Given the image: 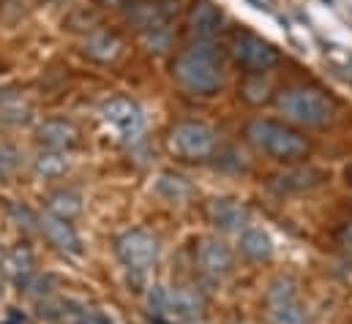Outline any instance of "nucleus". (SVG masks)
I'll return each instance as SVG.
<instances>
[{"label": "nucleus", "mask_w": 352, "mask_h": 324, "mask_svg": "<svg viewBox=\"0 0 352 324\" xmlns=\"http://www.w3.org/2000/svg\"><path fill=\"white\" fill-rule=\"evenodd\" d=\"M101 120L107 123V128L115 134V139L120 145H140L142 142V134H145V117H142V109L129 101V98H109L104 106H101Z\"/></svg>", "instance_id": "7"}, {"label": "nucleus", "mask_w": 352, "mask_h": 324, "mask_svg": "<svg viewBox=\"0 0 352 324\" xmlns=\"http://www.w3.org/2000/svg\"><path fill=\"white\" fill-rule=\"evenodd\" d=\"M273 84L265 77H243V82L238 84V98L249 106H265L273 101Z\"/></svg>", "instance_id": "20"}, {"label": "nucleus", "mask_w": 352, "mask_h": 324, "mask_svg": "<svg viewBox=\"0 0 352 324\" xmlns=\"http://www.w3.org/2000/svg\"><path fill=\"white\" fill-rule=\"evenodd\" d=\"M167 148L180 161L205 163L213 159L219 148V134L205 120H194V117L175 120L167 131Z\"/></svg>", "instance_id": "4"}, {"label": "nucleus", "mask_w": 352, "mask_h": 324, "mask_svg": "<svg viewBox=\"0 0 352 324\" xmlns=\"http://www.w3.org/2000/svg\"><path fill=\"white\" fill-rule=\"evenodd\" d=\"M22 322H25V319H19V314H11V319L6 324H22Z\"/></svg>", "instance_id": "33"}, {"label": "nucleus", "mask_w": 352, "mask_h": 324, "mask_svg": "<svg viewBox=\"0 0 352 324\" xmlns=\"http://www.w3.org/2000/svg\"><path fill=\"white\" fill-rule=\"evenodd\" d=\"M170 77L177 87L194 98H213L224 90L227 66L213 41L188 38L170 60Z\"/></svg>", "instance_id": "1"}, {"label": "nucleus", "mask_w": 352, "mask_h": 324, "mask_svg": "<svg viewBox=\"0 0 352 324\" xmlns=\"http://www.w3.org/2000/svg\"><path fill=\"white\" fill-rule=\"evenodd\" d=\"M159 251H162L159 238L148 229H140V227L126 229L115 238V256L131 273H145L148 267H153L159 259Z\"/></svg>", "instance_id": "8"}, {"label": "nucleus", "mask_w": 352, "mask_h": 324, "mask_svg": "<svg viewBox=\"0 0 352 324\" xmlns=\"http://www.w3.org/2000/svg\"><path fill=\"white\" fill-rule=\"evenodd\" d=\"M208 221H210V227L213 229H219V232H243L246 227H249V221H252V213H249V207L241 202V199H232V196H216V199H210L208 202Z\"/></svg>", "instance_id": "11"}, {"label": "nucleus", "mask_w": 352, "mask_h": 324, "mask_svg": "<svg viewBox=\"0 0 352 324\" xmlns=\"http://www.w3.org/2000/svg\"><path fill=\"white\" fill-rule=\"evenodd\" d=\"M93 5H98V8H107V5H123V0H90Z\"/></svg>", "instance_id": "31"}, {"label": "nucleus", "mask_w": 352, "mask_h": 324, "mask_svg": "<svg viewBox=\"0 0 352 324\" xmlns=\"http://www.w3.org/2000/svg\"><path fill=\"white\" fill-rule=\"evenodd\" d=\"M224 27V14L213 0H194L186 14V30L191 38L199 41H213Z\"/></svg>", "instance_id": "12"}, {"label": "nucleus", "mask_w": 352, "mask_h": 324, "mask_svg": "<svg viewBox=\"0 0 352 324\" xmlns=\"http://www.w3.org/2000/svg\"><path fill=\"white\" fill-rule=\"evenodd\" d=\"M19 286H22V292H28V294H33V297H41V294H50V286H52V281L50 278H44V275H25V278H19L16 281Z\"/></svg>", "instance_id": "27"}, {"label": "nucleus", "mask_w": 352, "mask_h": 324, "mask_svg": "<svg viewBox=\"0 0 352 324\" xmlns=\"http://www.w3.org/2000/svg\"><path fill=\"white\" fill-rule=\"evenodd\" d=\"M287 297H298V286L289 275H278L267 284L265 289V303H276V300H287Z\"/></svg>", "instance_id": "25"}, {"label": "nucleus", "mask_w": 352, "mask_h": 324, "mask_svg": "<svg viewBox=\"0 0 352 324\" xmlns=\"http://www.w3.org/2000/svg\"><path fill=\"white\" fill-rule=\"evenodd\" d=\"M3 270H6L8 275H14L16 281L25 278V275H30V273H33V253H30L28 248H14V251L3 259Z\"/></svg>", "instance_id": "23"}, {"label": "nucleus", "mask_w": 352, "mask_h": 324, "mask_svg": "<svg viewBox=\"0 0 352 324\" xmlns=\"http://www.w3.org/2000/svg\"><path fill=\"white\" fill-rule=\"evenodd\" d=\"M16 166H19V150L14 145H0V180L14 174Z\"/></svg>", "instance_id": "28"}, {"label": "nucleus", "mask_w": 352, "mask_h": 324, "mask_svg": "<svg viewBox=\"0 0 352 324\" xmlns=\"http://www.w3.org/2000/svg\"><path fill=\"white\" fill-rule=\"evenodd\" d=\"M153 191H156V196H162L170 205H183L194 196V185L177 172H162L153 183Z\"/></svg>", "instance_id": "17"}, {"label": "nucleus", "mask_w": 352, "mask_h": 324, "mask_svg": "<svg viewBox=\"0 0 352 324\" xmlns=\"http://www.w3.org/2000/svg\"><path fill=\"white\" fill-rule=\"evenodd\" d=\"M273 104L281 120L300 131L328 128L336 123V115H339V101L320 84H306V82H295V84L276 90Z\"/></svg>", "instance_id": "3"}, {"label": "nucleus", "mask_w": 352, "mask_h": 324, "mask_svg": "<svg viewBox=\"0 0 352 324\" xmlns=\"http://www.w3.org/2000/svg\"><path fill=\"white\" fill-rule=\"evenodd\" d=\"M38 229L60 253H80L82 251V243H80L74 227L69 221H63V218H55V216L47 213V216L38 218Z\"/></svg>", "instance_id": "15"}, {"label": "nucleus", "mask_w": 352, "mask_h": 324, "mask_svg": "<svg viewBox=\"0 0 352 324\" xmlns=\"http://www.w3.org/2000/svg\"><path fill=\"white\" fill-rule=\"evenodd\" d=\"M47 213L55 216V218H63V221H72L82 213V196L77 191H55L47 196Z\"/></svg>", "instance_id": "18"}, {"label": "nucleus", "mask_w": 352, "mask_h": 324, "mask_svg": "<svg viewBox=\"0 0 352 324\" xmlns=\"http://www.w3.org/2000/svg\"><path fill=\"white\" fill-rule=\"evenodd\" d=\"M342 240L347 248H352V224H344V229H342Z\"/></svg>", "instance_id": "30"}, {"label": "nucleus", "mask_w": 352, "mask_h": 324, "mask_svg": "<svg viewBox=\"0 0 352 324\" xmlns=\"http://www.w3.org/2000/svg\"><path fill=\"white\" fill-rule=\"evenodd\" d=\"M267 308V322L270 324H306V311L300 305L298 297H287V300H276V303H265Z\"/></svg>", "instance_id": "19"}, {"label": "nucleus", "mask_w": 352, "mask_h": 324, "mask_svg": "<svg viewBox=\"0 0 352 324\" xmlns=\"http://www.w3.org/2000/svg\"><path fill=\"white\" fill-rule=\"evenodd\" d=\"M191 324H199V322H191Z\"/></svg>", "instance_id": "35"}, {"label": "nucleus", "mask_w": 352, "mask_h": 324, "mask_svg": "<svg viewBox=\"0 0 352 324\" xmlns=\"http://www.w3.org/2000/svg\"><path fill=\"white\" fill-rule=\"evenodd\" d=\"M342 177H344V183H347V185H350V188H352V161L347 163V166H344V172H342Z\"/></svg>", "instance_id": "32"}, {"label": "nucleus", "mask_w": 352, "mask_h": 324, "mask_svg": "<svg viewBox=\"0 0 352 324\" xmlns=\"http://www.w3.org/2000/svg\"><path fill=\"white\" fill-rule=\"evenodd\" d=\"M140 38H142V47H145L151 55H164V52L173 49V25L153 27V30L142 33Z\"/></svg>", "instance_id": "22"}, {"label": "nucleus", "mask_w": 352, "mask_h": 324, "mask_svg": "<svg viewBox=\"0 0 352 324\" xmlns=\"http://www.w3.org/2000/svg\"><path fill=\"white\" fill-rule=\"evenodd\" d=\"M194 259H197L199 273L208 275V278H213V281L230 275L232 267H235V253H232V248L224 243L221 238H213V235H208V238H202V240L197 243Z\"/></svg>", "instance_id": "10"}, {"label": "nucleus", "mask_w": 352, "mask_h": 324, "mask_svg": "<svg viewBox=\"0 0 352 324\" xmlns=\"http://www.w3.org/2000/svg\"><path fill=\"white\" fill-rule=\"evenodd\" d=\"M8 216H11V221L19 227V229H38V216L28 207V205H19V202H14V205H8Z\"/></svg>", "instance_id": "26"}, {"label": "nucleus", "mask_w": 352, "mask_h": 324, "mask_svg": "<svg viewBox=\"0 0 352 324\" xmlns=\"http://www.w3.org/2000/svg\"><path fill=\"white\" fill-rule=\"evenodd\" d=\"M227 52H230V60L243 71V77H265L273 69H278L284 60L281 52L267 38L249 27H238L232 33Z\"/></svg>", "instance_id": "5"}, {"label": "nucleus", "mask_w": 352, "mask_h": 324, "mask_svg": "<svg viewBox=\"0 0 352 324\" xmlns=\"http://www.w3.org/2000/svg\"><path fill=\"white\" fill-rule=\"evenodd\" d=\"M148 308L153 316H167L180 324L199 322L205 314V297L186 286H151L148 292Z\"/></svg>", "instance_id": "6"}, {"label": "nucleus", "mask_w": 352, "mask_h": 324, "mask_svg": "<svg viewBox=\"0 0 352 324\" xmlns=\"http://www.w3.org/2000/svg\"><path fill=\"white\" fill-rule=\"evenodd\" d=\"M120 52H123V38L109 27H93L82 41V55L93 63H115Z\"/></svg>", "instance_id": "13"}, {"label": "nucleus", "mask_w": 352, "mask_h": 324, "mask_svg": "<svg viewBox=\"0 0 352 324\" xmlns=\"http://www.w3.org/2000/svg\"><path fill=\"white\" fill-rule=\"evenodd\" d=\"M213 166L227 172V174H246L249 172V159L235 145H219L216 153H213Z\"/></svg>", "instance_id": "21"}, {"label": "nucleus", "mask_w": 352, "mask_h": 324, "mask_svg": "<svg viewBox=\"0 0 352 324\" xmlns=\"http://www.w3.org/2000/svg\"><path fill=\"white\" fill-rule=\"evenodd\" d=\"M241 137L252 150L287 166L306 163L311 156V139L281 117H249L241 128Z\"/></svg>", "instance_id": "2"}, {"label": "nucleus", "mask_w": 352, "mask_h": 324, "mask_svg": "<svg viewBox=\"0 0 352 324\" xmlns=\"http://www.w3.org/2000/svg\"><path fill=\"white\" fill-rule=\"evenodd\" d=\"M33 169H36L41 177H60V174L69 169V159H66L63 153H58V150H47V153H41V156L36 159Z\"/></svg>", "instance_id": "24"}, {"label": "nucleus", "mask_w": 352, "mask_h": 324, "mask_svg": "<svg viewBox=\"0 0 352 324\" xmlns=\"http://www.w3.org/2000/svg\"><path fill=\"white\" fill-rule=\"evenodd\" d=\"M93 25H96V16L88 14V8H80V11H74V14L66 19V27H69V30H85V33H90Z\"/></svg>", "instance_id": "29"}, {"label": "nucleus", "mask_w": 352, "mask_h": 324, "mask_svg": "<svg viewBox=\"0 0 352 324\" xmlns=\"http://www.w3.org/2000/svg\"><path fill=\"white\" fill-rule=\"evenodd\" d=\"M80 324H88V322H80Z\"/></svg>", "instance_id": "34"}, {"label": "nucleus", "mask_w": 352, "mask_h": 324, "mask_svg": "<svg viewBox=\"0 0 352 324\" xmlns=\"http://www.w3.org/2000/svg\"><path fill=\"white\" fill-rule=\"evenodd\" d=\"M238 251L249 262H257V264L260 262H270V256H273V240H270V235L265 229H260V227H246L241 232V238H238Z\"/></svg>", "instance_id": "16"}, {"label": "nucleus", "mask_w": 352, "mask_h": 324, "mask_svg": "<svg viewBox=\"0 0 352 324\" xmlns=\"http://www.w3.org/2000/svg\"><path fill=\"white\" fill-rule=\"evenodd\" d=\"M36 139H38V145H44L47 150L63 153V150H72V148L80 142V134H77V128H74L69 120L55 117V120H44V123L38 126Z\"/></svg>", "instance_id": "14"}, {"label": "nucleus", "mask_w": 352, "mask_h": 324, "mask_svg": "<svg viewBox=\"0 0 352 324\" xmlns=\"http://www.w3.org/2000/svg\"><path fill=\"white\" fill-rule=\"evenodd\" d=\"M328 183V172L314 166V163H289L273 174H267L265 188L276 196H289V194H306Z\"/></svg>", "instance_id": "9"}]
</instances>
